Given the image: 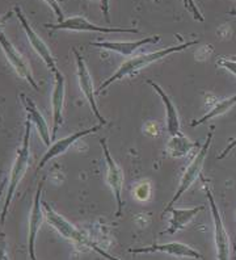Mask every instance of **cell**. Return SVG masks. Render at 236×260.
Here are the masks:
<instances>
[{
  "label": "cell",
  "instance_id": "obj_14",
  "mask_svg": "<svg viewBox=\"0 0 236 260\" xmlns=\"http://www.w3.org/2000/svg\"><path fill=\"white\" fill-rule=\"evenodd\" d=\"M54 75V88L51 92V109H53V127H51V141H55L57 134L63 124V108H64V96H66V79L60 73Z\"/></svg>",
  "mask_w": 236,
  "mask_h": 260
},
{
  "label": "cell",
  "instance_id": "obj_1",
  "mask_svg": "<svg viewBox=\"0 0 236 260\" xmlns=\"http://www.w3.org/2000/svg\"><path fill=\"white\" fill-rule=\"evenodd\" d=\"M198 42L199 40H192V41L184 42V44L173 45V46H168V48L152 51V53H145V54L136 55V57L130 58V59L123 62V63L117 69V71L113 75L110 76V78H108L104 83H101L100 87L96 89V95H101V93L104 92L105 89H107L110 84H113L114 82H118V80L123 79L126 76L137 74L138 71L143 70V69L150 66V64L155 63L157 60L164 59L165 57H170V55L175 54V53L186 50V49H189L190 46H193V45H197Z\"/></svg>",
  "mask_w": 236,
  "mask_h": 260
},
{
  "label": "cell",
  "instance_id": "obj_7",
  "mask_svg": "<svg viewBox=\"0 0 236 260\" xmlns=\"http://www.w3.org/2000/svg\"><path fill=\"white\" fill-rule=\"evenodd\" d=\"M98 142H100L101 149H103V151H104L105 162H107V181H108V184H109L110 189H112V193H113L117 203L116 217H121L123 212V205H125L122 200V190H123L122 168L117 165L116 160L113 159V156L110 155L107 140H105V138H101Z\"/></svg>",
  "mask_w": 236,
  "mask_h": 260
},
{
  "label": "cell",
  "instance_id": "obj_5",
  "mask_svg": "<svg viewBox=\"0 0 236 260\" xmlns=\"http://www.w3.org/2000/svg\"><path fill=\"white\" fill-rule=\"evenodd\" d=\"M45 28L49 30H70V32H94V33H129L137 35L139 29L137 28H118V26H103L88 21L84 16H74L64 19L57 24H45Z\"/></svg>",
  "mask_w": 236,
  "mask_h": 260
},
{
  "label": "cell",
  "instance_id": "obj_12",
  "mask_svg": "<svg viewBox=\"0 0 236 260\" xmlns=\"http://www.w3.org/2000/svg\"><path fill=\"white\" fill-rule=\"evenodd\" d=\"M0 48L3 50L7 60L10 62L11 66L13 67V70L16 71V74L25 82H28L29 86H31L35 89H38V84L35 78H33L30 66H29L25 58L22 57L21 53L15 48V45L4 35V32L0 33Z\"/></svg>",
  "mask_w": 236,
  "mask_h": 260
},
{
  "label": "cell",
  "instance_id": "obj_17",
  "mask_svg": "<svg viewBox=\"0 0 236 260\" xmlns=\"http://www.w3.org/2000/svg\"><path fill=\"white\" fill-rule=\"evenodd\" d=\"M206 206L198 205L194 208H186V209H179V208H172L171 212V219L168 228L164 230L161 234H176L180 230H184L189 223L192 222V219L197 217V214L205 210Z\"/></svg>",
  "mask_w": 236,
  "mask_h": 260
},
{
  "label": "cell",
  "instance_id": "obj_28",
  "mask_svg": "<svg viewBox=\"0 0 236 260\" xmlns=\"http://www.w3.org/2000/svg\"><path fill=\"white\" fill-rule=\"evenodd\" d=\"M12 16H13V12H7L4 13V15H0V33H3L4 28H6V24Z\"/></svg>",
  "mask_w": 236,
  "mask_h": 260
},
{
  "label": "cell",
  "instance_id": "obj_24",
  "mask_svg": "<svg viewBox=\"0 0 236 260\" xmlns=\"http://www.w3.org/2000/svg\"><path fill=\"white\" fill-rule=\"evenodd\" d=\"M217 66L222 67V69H224V70L230 71L231 74H233V75L236 76V60L235 59H230V58H219V59L217 60Z\"/></svg>",
  "mask_w": 236,
  "mask_h": 260
},
{
  "label": "cell",
  "instance_id": "obj_8",
  "mask_svg": "<svg viewBox=\"0 0 236 260\" xmlns=\"http://www.w3.org/2000/svg\"><path fill=\"white\" fill-rule=\"evenodd\" d=\"M205 192L208 197L209 206L211 210L213 223H214V239L215 247H217V260H230V237L224 228L223 219L220 216L218 205L214 200V196L211 193L210 188L205 185Z\"/></svg>",
  "mask_w": 236,
  "mask_h": 260
},
{
  "label": "cell",
  "instance_id": "obj_19",
  "mask_svg": "<svg viewBox=\"0 0 236 260\" xmlns=\"http://www.w3.org/2000/svg\"><path fill=\"white\" fill-rule=\"evenodd\" d=\"M195 146H197V143L192 142L183 133H179L176 136H171L167 146H165V151L171 158L180 159L185 158Z\"/></svg>",
  "mask_w": 236,
  "mask_h": 260
},
{
  "label": "cell",
  "instance_id": "obj_25",
  "mask_svg": "<svg viewBox=\"0 0 236 260\" xmlns=\"http://www.w3.org/2000/svg\"><path fill=\"white\" fill-rule=\"evenodd\" d=\"M98 2H100V10L105 21L110 24V0H98Z\"/></svg>",
  "mask_w": 236,
  "mask_h": 260
},
{
  "label": "cell",
  "instance_id": "obj_29",
  "mask_svg": "<svg viewBox=\"0 0 236 260\" xmlns=\"http://www.w3.org/2000/svg\"><path fill=\"white\" fill-rule=\"evenodd\" d=\"M4 187H6V180L2 181V184H0V197H2V194H3Z\"/></svg>",
  "mask_w": 236,
  "mask_h": 260
},
{
  "label": "cell",
  "instance_id": "obj_6",
  "mask_svg": "<svg viewBox=\"0 0 236 260\" xmlns=\"http://www.w3.org/2000/svg\"><path fill=\"white\" fill-rule=\"evenodd\" d=\"M13 13H15L16 17L19 19L20 24H21L22 29H24V32H25V35H26V38H28L29 44L31 45L33 50L37 53L38 57L44 60V63L46 64V67L51 71V73L53 74L58 73V71H59V69H58V66H57L55 58H54L53 54H51L50 49H49V46L46 45V42H45L44 40H42V38L38 36V33L36 32L35 29L31 28V25L29 24L28 19H26L25 15L22 13L21 7L16 6L15 8H13Z\"/></svg>",
  "mask_w": 236,
  "mask_h": 260
},
{
  "label": "cell",
  "instance_id": "obj_2",
  "mask_svg": "<svg viewBox=\"0 0 236 260\" xmlns=\"http://www.w3.org/2000/svg\"><path fill=\"white\" fill-rule=\"evenodd\" d=\"M30 136H31V122L26 120L25 122V130H24V136H22V141L20 147L16 152L15 162H13L12 168L10 172V180H8V188H7V197L6 201L3 204V210H2V216H0V221L4 223L7 217V213L10 209L11 203H12L13 197H15L16 189L21 183L22 178L25 176L26 171L29 167V160H30Z\"/></svg>",
  "mask_w": 236,
  "mask_h": 260
},
{
  "label": "cell",
  "instance_id": "obj_31",
  "mask_svg": "<svg viewBox=\"0 0 236 260\" xmlns=\"http://www.w3.org/2000/svg\"><path fill=\"white\" fill-rule=\"evenodd\" d=\"M155 3H160V0H154Z\"/></svg>",
  "mask_w": 236,
  "mask_h": 260
},
{
  "label": "cell",
  "instance_id": "obj_16",
  "mask_svg": "<svg viewBox=\"0 0 236 260\" xmlns=\"http://www.w3.org/2000/svg\"><path fill=\"white\" fill-rule=\"evenodd\" d=\"M20 98H21L22 105H24V109L26 112V116H28V120L30 121L31 124L35 125L36 129L38 132V136L41 137L42 142L46 145V146H50L51 145V134H50V127L47 125L46 120L42 116V113L40 112V109L37 108L36 103L29 99L25 93H20Z\"/></svg>",
  "mask_w": 236,
  "mask_h": 260
},
{
  "label": "cell",
  "instance_id": "obj_22",
  "mask_svg": "<svg viewBox=\"0 0 236 260\" xmlns=\"http://www.w3.org/2000/svg\"><path fill=\"white\" fill-rule=\"evenodd\" d=\"M184 2V7H185V10L189 11V13L192 15L193 19L197 20V21H205V16L202 15L201 10L198 8L197 3H195V0H183Z\"/></svg>",
  "mask_w": 236,
  "mask_h": 260
},
{
  "label": "cell",
  "instance_id": "obj_18",
  "mask_svg": "<svg viewBox=\"0 0 236 260\" xmlns=\"http://www.w3.org/2000/svg\"><path fill=\"white\" fill-rule=\"evenodd\" d=\"M147 84L154 88L155 92L160 96L161 102L164 104V108H165V114H167V132L170 136H176V134L181 133V129H180V117L179 112H177L176 105L173 104L172 100H171L170 96L165 93L163 88H161L157 83L152 82V80H147Z\"/></svg>",
  "mask_w": 236,
  "mask_h": 260
},
{
  "label": "cell",
  "instance_id": "obj_10",
  "mask_svg": "<svg viewBox=\"0 0 236 260\" xmlns=\"http://www.w3.org/2000/svg\"><path fill=\"white\" fill-rule=\"evenodd\" d=\"M45 179H42L37 185L35 199L31 204L30 214H29V235H28V254L29 260H37L36 257V239L41 230L42 222L45 219L44 206H42V190H44Z\"/></svg>",
  "mask_w": 236,
  "mask_h": 260
},
{
  "label": "cell",
  "instance_id": "obj_4",
  "mask_svg": "<svg viewBox=\"0 0 236 260\" xmlns=\"http://www.w3.org/2000/svg\"><path fill=\"white\" fill-rule=\"evenodd\" d=\"M213 137H214V126L210 127V132H209L208 137H206V141H205V143L201 146V149L195 152L194 158L192 159L190 165L186 167L185 172H184V175H183V178H181V180H180V184H179V187H177L176 193L173 194L172 200H171L170 203H168V205L164 208V210H163L164 214L172 209L173 205H175V204L180 200V197L183 196L186 190L192 187L193 183H194V181L199 178V175H201V172H202V168H204L205 160H206V158H208V154H209V150H210L211 142H213Z\"/></svg>",
  "mask_w": 236,
  "mask_h": 260
},
{
  "label": "cell",
  "instance_id": "obj_26",
  "mask_svg": "<svg viewBox=\"0 0 236 260\" xmlns=\"http://www.w3.org/2000/svg\"><path fill=\"white\" fill-rule=\"evenodd\" d=\"M0 260H11L7 252V238L6 234L0 233Z\"/></svg>",
  "mask_w": 236,
  "mask_h": 260
},
{
  "label": "cell",
  "instance_id": "obj_9",
  "mask_svg": "<svg viewBox=\"0 0 236 260\" xmlns=\"http://www.w3.org/2000/svg\"><path fill=\"white\" fill-rule=\"evenodd\" d=\"M73 53L76 59V75H78L80 91L83 92L84 98L87 99V102H88L89 107H91V111L93 112L96 118L100 121V124L107 125L108 121L103 117V114L100 113V109L97 107V103H96V98H94L96 91H94L93 87V80H92V76L88 71V67L85 64L84 58H83L82 54H79L76 49H73Z\"/></svg>",
  "mask_w": 236,
  "mask_h": 260
},
{
  "label": "cell",
  "instance_id": "obj_11",
  "mask_svg": "<svg viewBox=\"0 0 236 260\" xmlns=\"http://www.w3.org/2000/svg\"><path fill=\"white\" fill-rule=\"evenodd\" d=\"M130 254L138 255V254H154V252H161V254H167L175 257H185V259L193 260H202L201 252L194 250L193 247L188 246L185 243H180V242H170V243H152L150 246L138 248H129Z\"/></svg>",
  "mask_w": 236,
  "mask_h": 260
},
{
  "label": "cell",
  "instance_id": "obj_21",
  "mask_svg": "<svg viewBox=\"0 0 236 260\" xmlns=\"http://www.w3.org/2000/svg\"><path fill=\"white\" fill-rule=\"evenodd\" d=\"M151 183L148 180H143L139 181L138 184L136 185L134 188V197H136V200L141 201V203H146V201L150 200V197H151Z\"/></svg>",
  "mask_w": 236,
  "mask_h": 260
},
{
  "label": "cell",
  "instance_id": "obj_20",
  "mask_svg": "<svg viewBox=\"0 0 236 260\" xmlns=\"http://www.w3.org/2000/svg\"><path fill=\"white\" fill-rule=\"evenodd\" d=\"M236 105V95L231 96L228 99H223V100H219V102L215 103L210 109H209L206 113L202 116L201 118L198 120H194L190 122V126L195 127V126H199V125L205 124V122H208L209 120H213L215 117H219L222 114L227 113V112L230 111L231 108H233Z\"/></svg>",
  "mask_w": 236,
  "mask_h": 260
},
{
  "label": "cell",
  "instance_id": "obj_27",
  "mask_svg": "<svg viewBox=\"0 0 236 260\" xmlns=\"http://www.w3.org/2000/svg\"><path fill=\"white\" fill-rule=\"evenodd\" d=\"M236 147V138H233L232 141H231L230 143H228V145H227L226 147H224L223 150H222V152H220V154H218L217 155V159H223V158H226L227 155H228V154H230L231 151H232V149H235Z\"/></svg>",
  "mask_w": 236,
  "mask_h": 260
},
{
  "label": "cell",
  "instance_id": "obj_13",
  "mask_svg": "<svg viewBox=\"0 0 236 260\" xmlns=\"http://www.w3.org/2000/svg\"><path fill=\"white\" fill-rule=\"evenodd\" d=\"M103 126H104L103 124L94 125V126L88 127V129L79 130V132H75V133H73L71 136H67V137H64V138H60V140H58V141H54L50 146H49L47 151L45 152V155L42 156L41 162H40V165H38V167H37V171H40L41 168H44L47 163L50 162L51 159L57 158V156H59V155H63V154H64V152H66L70 147L73 146L74 143H76L78 141L82 140L83 137H87V136H89V134L97 133L98 130H100Z\"/></svg>",
  "mask_w": 236,
  "mask_h": 260
},
{
  "label": "cell",
  "instance_id": "obj_15",
  "mask_svg": "<svg viewBox=\"0 0 236 260\" xmlns=\"http://www.w3.org/2000/svg\"><path fill=\"white\" fill-rule=\"evenodd\" d=\"M160 41V36H151V37H145L137 41H96L91 42V46L93 48L105 49V50L114 51L123 57H131L134 51L143 48L146 45L157 44Z\"/></svg>",
  "mask_w": 236,
  "mask_h": 260
},
{
  "label": "cell",
  "instance_id": "obj_23",
  "mask_svg": "<svg viewBox=\"0 0 236 260\" xmlns=\"http://www.w3.org/2000/svg\"><path fill=\"white\" fill-rule=\"evenodd\" d=\"M44 2L47 4V6L50 7L51 10H53V12H54V15H55V17H57L58 22L63 21V20L66 19V17H64V13H63L62 7H60V4L58 0H44Z\"/></svg>",
  "mask_w": 236,
  "mask_h": 260
},
{
  "label": "cell",
  "instance_id": "obj_3",
  "mask_svg": "<svg viewBox=\"0 0 236 260\" xmlns=\"http://www.w3.org/2000/svg\"><path fill=\"white\" fill-rule=\"evenodd\" d=\"M42 206H44L45 219L47 221V223H49L51 228L55 229V230L62 235L63 238L69 239V241L78 244V246H83V247L89 248V250L97 252L98 255H101V256L105 257L107 260H120L117 259V257L112 256L110 254H108L104 248L97 246V244L94 243L92 239H89L84 233H82V230H79L75 225H73V223L70 222V221H67L64 217L60 216L59 213L54 209L50 204L46 203V201H42Z\"/></svg>",
  "mask_w": 236,
  "mask_h": 260
},
{
  "label": "cell",
  "instance_id": "obj_30",
  "mask_svg": "<svg viewBox=\"0 0 236 260\" xmlns=\"http://www.w3.org/2000/svg\"><path fill=\"white\" fill-rule=\"evenodd\" d=\"M228 15H231V16H236V10H231L230 12H228Z\"/></svg>",
  "mask_w": 236,
  "mask_h": 260
}]
</instances>
